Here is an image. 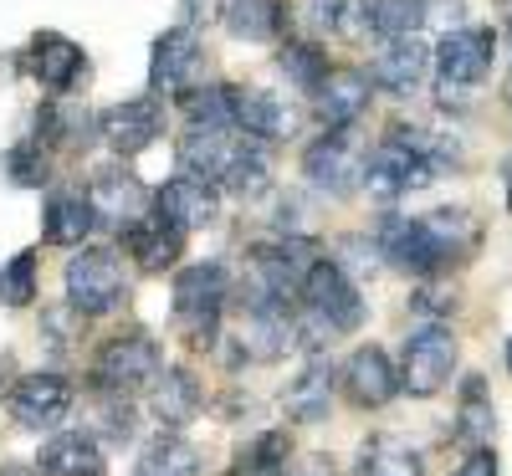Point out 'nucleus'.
<instances>
[{"mask_svg":"<svg viewBox=\"0 0 512 476\" xmlns=\"http://www.w3.org/2000/svg\"><path fill=\"white\" fill-rule=\"evenodd\" d=\"M451 369H456V338H451V328L431 323V328L410 333L405 359H400L395 374H400V389L410 400H431L451 384Z\"/></svg>","mask_w":512,"mask_h":476,"instance_id":"obj_1","label":"nucleus"},{"mask_svg":"<svg viewBox=\"0 0 512 476\" xmlns=\"http://www.w3.org/2000/svg\"><path fill=\"white\" fill-rule=\"evenodd\" d=\"M303 302L318 313V323H323L328 333H354V328L364 323V297H359L354 277L338 267V262H328V256H318V262L308 267V277H303Z\"/></svg>","mask_w":512,"mask_h":476,"instance_id":"obj_2","label":"nucleus"},{"mask_svg":"<svg viewBox=\"0 0 512 476\" xmlns=\"http://www.w3.org/2000/svg\"><path fill=\"white\" fill-rule=\"evenodd\" d=\"M67 302H72V313H82V318H108L123 302V267H118V256L103 251V246L72 256V267H67Z\"/></svg>","mask_w":512,"mask_h":476,"instance_id":"obj_3","label":"nucleus"},{"mask_svg":"<svg viewBox=\"0 0 512 476\" xmlns=\"http://www.w3.org/2000/svg\"><path fill=\"white\" fill-rule=\"evenodd\" d=\"M221 308H226V267L221 262H200L175 277V318L195 343L216 333Z\"/></svg>","mask_w":512,"mask_h":476,"instance_id":"obj_4","label":"nucleus"},{"mask_svg":"<svg viewBox=\"0 0 512 476\" xmlns=\"http://www.w3.org/2000/svg\"><path fill=\"white\" fill-rule=\"evenodd\" d=\"M492 52H497V36H492L487 26H461V31H446V36H441V47H436L441 93L477 88V82L492 72Z\"/></svg>","mask_w":512,"mask_h":476,"instance_id":"obj_5","label":"nucleus"},{"mask_svg":"<svg viewBox=\"0 0 512 476\" xmlns=\"http://www.w3.org/2000/svg\"><path fill=\"white\" fill-rule=\"evenodd\" d=\"M364 149H359V139H354V128H328V134L303 154V169H308V180L318 185V190H328V195H349V190H359V180H364Z\"/></svg>","mask_w":512,"mask_h":476,"instance_id":"obj_6","label":"nucleus"},{"mask_svg":"<svg viewBox=\"0 0 512 476\" xmlns=\"http://www.w3.org/2000/svg\"><path fill=\"white\" fill-rule=\"evenodd\" d=\"M154 374H159V354L149 333H123L98 349V384L108 395H128V389L149 384Z\"/></svg>","mask_w":512,"mask_h":476,"instance_id":"obj_7","label":"nucleus"},{"mask_svg":"<svg viewBox=\"0 0 512 476\" xmlns=\"http://www.w3.org/2000/svg\"><path fill=\"white\" fill-rule=\"evenodd\" d=\"M379 251L390 256L400 272H415V277H436L446 267V251L436 241V231L425 221H410V215H390L379 226Z\"/></svg>","mask_w":512,"mask_h":476,"instance_id":"obj_8","label":"nucleus"},{"mask_svg":"<svg viewBox=\"0 0 512 476\" xmlns=\"http://www.w3.org/2000/svg\"><path fill=\"white\" fill-rule=\"evenodd\" d=\"M26 67H31V77H36L47 93H72L77 82H82V72H88V57H82V47H77L72 36L41 31V36H31Z\"/></svg>","mask_w":512,"mask_h":476,"instance_id":"obj_9","label":"nucleus"},{"mask_svg":"<svg viewBox=\"0 0 512 476\" xmlns=\"http://www.w3.org/2000/svg\"><path fill=\"white\" fill-rule=\"evenodd\" d=\"M159 134H164V113H159V103H154V98L113 103V108L103 113V139H108V149H113L118 159L144 154Z\"/></svg>","mask_w":512,"mask_h":476,"instance_id":"obj_10","label":"nucleus"},{"mask_svg":"<svg viewBox=\"0 0 512 476\" xmlns=\"http://www.w3.org/2000/svg\"><path fill=\"white\" fill-rule=\"evenodd\" d=\"M200 36L190 26H175L154 41V57H149V82L154 93H185L190 77L200 72Z\"/></svg>","mask_w":512,"mask_h":476,"instance_id":"obj_11","label":"nucleus"},{"mask_svg":"<svg viewBox=\"0 0 512 476\" xmlns=\"http://www.w3.org/2000/svg\"><path fill=\"white\" fill-rule=\"evenodd\" d=\"M425 72H431V47L420 36H395L384 41V52L369 62V82L384 93H415Z\"/></svg>","mask_w":512,"mask_h":476,"instance_id":"obj_12","label":"nucleus"},{"mask_svg":"<svg viewBox=\"0 0 512 476\" xmlns=\"http://www.w3.org/2000/svg\"><path fill=\"white\" fill-rule=\"evenodd\" d=\"M344 389H349V400L364 405V410H379V405H390L400 395V374L390 364V354L374 349V343H364V349H354L349 369H344Z\"/></svg>","mask_w":512,"mask_h":476,"instance_id":"obj_13","label":"nucleus"},{"mask_svg":"<svg viewBox=\"0 0 512 476\" xmlns=\"http://www.w3.org/2000/svg\"><path fill=\"white\" fill-rule=\"evenodd\" d=\"M241 154H246V144H236L226 128H190L185 144H180L185 175H195V180H205V185H221Z\"/></svg>","mask_w":512,"mask_h":476,"instance_id":"obj_14","label":"nucleus"},{"mask_svg":"<svg viewBox=\"0 0 512 476\" xmlns=\"http://www.w3.org/2000/svg\"><path fill=\"white\" fill-rule=\"evenodd\" d=\"M369 72H359V67H328V77H323V88L313 93L318 98V118L328 123V128H354V118L369 108Z\"/></svg>","mask_w":512,"mask_h":476,"instance_id":"obj_15","label":"nucleus"},{"mask_svg":"<svg viewBox=\"0 0 512 476\" xmlns=\"http://www.w3.org/2000/svg\"><path fill=\"white\" fill-rule=\"evenodd\" d=\"M11 410L21 425H57L67 410H72V384L62 374H26L16 389H11Z\"/></svg>","mask_w":512,"mask_h":476,"instance_id":"obj_16","label":"nucleus"},{"mask_svg":"<svg viewBox=\"0 0 512 476\" xmlns=\"http://www.w3.org/2000/svg\"><path fill=\"white\" fill-rule=\"evenodd\" d=\"M154 215L169 221V226H180V231H195L216 215V190H210L205 180H195V175H180L154 195Z\"/></svg>","mask_w":512,"mask_h":476,"instance_id":"obj_17","label":"nucleus"},{"mask_svg":"<svg viewBox=\"0 0 512 476\" xmlns=\"http://www.w3.org/2000/svg\"><path fill=\"white\" fill-rule=\"evenodd\" d=\"M36 471L41 476H103V451L93 436L82 430H67V436H52L36 456Z\"/></svg>","mask_w":512,"mask_h":476,"instance_id":"obj_18","label":"nucleus"},{"mask_svg":"<svg viewBox=\"0 0 512 476\" xmlns=\"http://www.w3.org/2000/svg\"><path fill=\"white\" fill-rule=\"evenodd\" d=\"M128 251H134V262H139L144 272H164V267H175V262H180V251H185V231L154 215V221L128 226Z\"/></svg>","mask_w":512,"mask_h":476,"instance_id":"obj_19","label":"nucleus"},{"mask_svg":"<svg viewBox=\"0 0 512 476\" xmlns=\"http://www.w3.org/2000/svg\"><path fill=\"white\" fill-rule=\"evenodd\" d=\"M236 123L256 139H287L292 134V108L262 88H236Z\"/></svg>","mask_w":512,"mask_h":476,"instance_id":"obj_20","label":"nucleus"},{"mask_svg":"<svg viewBox=\"0 0 512 476\" xmlns=\"http://www.w3.org/2000/svg\"><path fill=\"white\" fill-rule=\"evenodd\" d=\"M328 400H333V369H328V364H308L303 374L287 384L282 410H287V420H297V425H313V420L328 415Z\"/></svg>","mask_w":512,"mask_h":476,"instance_id":"obj_21","label":"nucleus"},{"mask_svg":"<svg viewBox=\"0 0 512 476\" xmlns=\"http://www.w3.org/2000/svg\"><path fill=\"white\" fill-rule=\"evenodd\" d=\"M200 379L190 374V369H164V374H154V415L164 420V425H185V420H195L200 415Z\"/></svg>","mask_w":512,"mask_h":476,"instance_id":"obj_22","label":"nucleus"},{"mask_svg":"<svg viewBox=\"0 0 512 476\" xmlns=\"http://www.w3.org/2000/svg\"><path fill=\"white\" fill-rule=\"evenodd\" d=\"M93 221H98L93 200L67 195V190L47 200V241H52V246H77L82 236L93 231Z\"/></svg>","mask_w":512,"mask_h":476,"instance_id":"obj_23","label":"nucleus"},{"mask_svg":"<svg viewBox=\"0 0 512 476\" xmlns=\"http://www.w3.org/2000/svg\"><path fill=\"white\" fill-rule=\"evenodd\" d=\"M221 21L241 41H267L277 31V21H282V6H277V0H226Z\"/></svg>","mask_w":512,"mask_h":476,"instance_id":"obj_24","label":"nucleus"},{"mask_svg":"<svg viewBox=\"0 0 512 476\" xmlns=\"http://www.w3.org/2000/svg\"><path fill=\"white\" fill-rule=\"evenodd\" d=\"M139 476H200V451L180 436H159L144 446Z\"/></svg>","mask_w":512,"mask_h":476,"instance_id":"obj_25","label":"nucleus"},{"mask_svg":"<svg viewBox=\"0 0 512 476\" xmlns=\"http://www.w3.org/2000/svg\"><path fill=\"white\" fill-rule=\"evenodd\" d=\"M425 21V0H364V26L379 31L384 41L415 36Z\"/></svg>","mask_w":512,"mask_h":476,"instance_id":"obj_26","label":"nucleus"},{"mask_svg":"<svg viewBox=\"0 0 512 476\" xmlns=\"http://www.w3.org/2000/svg\"><path fill=\"white\" fill-rule=\"evenodd\" d=\"M93 210L108 215V221H123V215H134L144 205V190L139 180H128L123 169H98V180H93Z\"/></svg>","mask_w":512,"mask_h":476,"instance_id":"obj_27","label":"nucleus"},{"mask_svg":"<svg viewBox=\"0 0 512 476\" xmlns=\"http://www.w3.org/2000/svg\"><path fill=\"white\" fill-rule=\"evenodd\" d=\"M492 436H497V410H492V400L482 395V384L472 379V384H466V395H461V410H456V441L487 446Z\"/></svg>","mask_w":512,"mask_h":476,"instance_id":"obj_28","label":"nucleus"},{"mask_svg":"<svg viewBox=\"0 0 512 476\" xmlns=\"http://www.w3.org/2000/svg\"><path fill=\"white\" fill-rule=\"evenodd\" d=\"M359 476H420V456H415L405 441L374 436V441L359 451Z\"/></svg>","mask_w":512,"mask_h":476,"instance_id":"obj_29","label":"nucleus"},{"mask_svg":"<svg viewBox=\"0 0 512 476\" xmlns=\"http://www.w3.org/2000/svg\"><path fill=\"white\" fill-rule=\"evenodd\" d=\"M425 226L436 231L441 251H446V262H461L466 251L477 246V215H466V210H436V215H425Z\"/></svg>","mask_w":512,"mask_h":476,"instance_id":"obj_30","label":"nucleus"},{"mask_svg":"<svg viewBox=\"0 0 512 476\" xmlns=\"http://www.w3.org/2000/svg\"><path fill=\"white\" fill-rule=\"evenodd\" d=\"M185 113L195 128L236 123V88H185Z\"/></svg>","mask_w":512,"mask_h":476,"instance_id":"obj_31","label":"nucleus"},{"mask_svg":"<svg viewBox=\"0 0 512 476\" xmlns=\"http://www.w3.org/2000/svg\"><path fill=\"white\" fill-rule=\"evenodd\" d=\"M282 72H287L303 93H318L323 77H328V57H323L318 41H287V47H282Z\"/></svg>","mask_w":512,"mask_h":476,"instance_id":"obj_32","label":"nucleus"},{"mask_svg":"<svg viewBox=\"0 0 512 476\" xmlns=\"http://www.w3.org/2000/svg\"><path fill=\"white\" fill-rule=\"evenodd\" d=\"M287 451H292V441L282 436V430H267V436H256V441L241 451L236 476H277L282 461H287Z\"/></svg>","mask_w":512,"mask_h":476,"instance_id":"obj_33","label":"nucleus"},{"mask_svg":"<svg viewBox=\"0 0 512 476\" xmlns=\"http://www.w3.org/2000/svg\"><path fill=\"white\" fill-rule=\"evenodd\" d=\"M0 302L6 308H31L36 302V251H21L0 267Z\"/></svg>","mask_w":512,"mask_h":476,"instance_id":"obj_34","label":"nucleus"},{"mask_svg":"<svg viewBox=\"0 0 512 476\" xmlns=\"http://www.w3.org/2000/svg\"><path fill=\"white\" fill-rule=\"evenodd\" d=\"M231 195H241V200H256V195H262L267 185H272V175H267V159L262 154H256V149H246L236 164H231V175L221 180Z\"/></svg>","mask_w":512,"mask_h":476,"instance_id":"obj_35","label":"nucleus"},{"mask_svg":"<svg viewBox=\"0 0 512 476\" xmlns=\"http://www.w3.org/2000/svg\"><path fill=\"white\" fill-rule=\"evenodd\" d=\"M451 476H502V466H497V456H492L487 446H477V451L466 456V461H461Z\"/></svg>","mask_w":512,"mask_h":476,"instance_id":"obj_36","label":"nucleus"},{"mask_svg":"<svg viewBox=\"0 0 512 476\" xmlns=\"http://www.w3.org/2000/svg\"><path fill=\"white\" fill-rule=\"evenodd\" d=\"M502 359H507V369H512V338H507V349H502Z\"/></svg>","mask_w":512,"mask_h":476,"instance_id":"obj_37","label":"nucleus"},{"mask_svg":"<svg viewBox=\"0 0 512 476\" xmlns=\"http://www.w3.org/2000/svg\"><path fill=\"white\" fill-rule=\"evenodd\" d=\"M507 205H512V164H507Z\"/></svg>","mask_w":512,"mask_h":476,"instance_id":"obj_38","label":"nucleus"},{"mask_svg":"<svg viewBox=\"0 0 512 476\" xmlns=\"http://www.w3.org/2000/svg\"><path fill=\"white\" fill-rule=\"evenodd\" d=\"M0 476H26V471H0Z\"/></svg>","mask_w":512,"mask_h":476,"instance_id":"obj_39","label":"nucleus"},{"mask_svg":"<svg viewBox=\"0 0 512 476\" xmlns=\"http://www.w3.org/2000/svg\"><path fill=\"white\" fill-rule=\"evenodd\" d=\"M507 41H512V21H507Z\"/></svg>","mask_w":512,"mask_h":476,"instance_id":"obj_40","label":"nucleus"},{"mask_svg":"<svg viewBox=\"0 0 512 476\" xmlns=\"http://www.w3.org/2000/svg\"><path fill=\"white\" fill-rule=\"evenodd\" d=\"M507 6H512V0H507Z\"/></svg>","mask_w":512,"mask_h":476,"instance_id":"obj_41","label":"nucleus"}]
</instances>
